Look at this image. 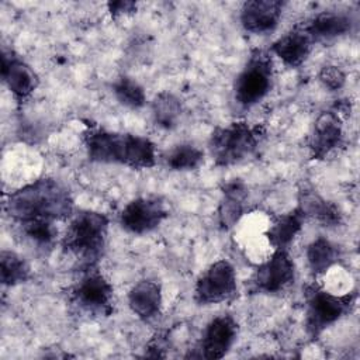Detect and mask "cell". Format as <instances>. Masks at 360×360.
<instances>
[{
	"label": "cell",
	"mask_w": 360,
	"mask_h": 360,
	"mask_svg": "<svg viewBox=\"0 0 360 360\" xmlns=\"http://www.w3.org/2000/svg\"><path fill=\"white\" fill-rule=\"evenodd\" d=\"M4 212L18 228L55 225L73 215V197L56 179L41 177L10 193L4 200Z\"/></svg>",
	"instance_id": "1"
},
{
	"label": "cell",
	"mask_w": 360,
	"mask_h": 360,
	"mask_svg": "<svg viewBox=\"0 0 360 360\" xmlns=\"http://www.w3.org/2000/svg\"><path fill=\"white\" fill-rule=\"evenodd\" d=\"M82 141L90 162L121 165L134 170L150 169L156 165V145L138 134L87 128Z\"/></svg>",
	"instance_id": "2"
},
{
	"label": "cell",
	"mask_w": 360,
	"mask_h": 360,
	"mask_svg": "<svg viewBox=\"0 0 360 360\" xmlns=\"http://www.w3.org/2000/svg\"><path fill=\"white\" fill-rule=\"evenodd\" d=\"M110 219L105 214L93 210H80L69 218L60 239L65 253L76 259L79 270L97 267L105 252Z\"/></svg>",
	"instance_id": "3"
},
{
	"label": "cell",
	"mask_w": 360,
	"mask_h": 360,
	"mask_svg": "<svg viewBox=\"0 0 360 360\" xmlns=\"http://www.w3.org/2000/svg\"><path fill=\"white\" fill-rule=\"evenodd\" d=\"M266 135L263 125L232 121L218 125L210 135L208 150L217 167H229L252 156Z\"/></svg>",
	"instance_id": "4"
},
{
	"label": "cell",
	"mask_w": 360,
	"mask_h": 360,
	"mask_svg": "<svg viewBox=\"0 0 360 360\" xmlns=\"http://www.w3.org/2000/svg\"><path fill=\"white\" fill-rule=\"evenodd\" d=\"M305 330L309 338L316 339L325 329L335 325L354 308L357 292L333 294L319 284L312 283L305 287Z\"/></svg>",
	"instance_id": "5"
},
{
	"label": "cell",
	"mask_w": 360,
	"mask_h": 360,
	"mask_svg": "<svg viewBox=\"0 0 360 360\" xmlns=\"http://www.w3.org/2000/svg\"><path fill=\"white\" fill-rule=\"evenodd\" d=\"M273 84L274 68L271 53L255 48L233 80V100L239 107L250 108L271 91Z\"/></svg>",
	"instance_id": "6"
},
{
	"label": "cell",
	"mask_w": 360,
	"mask_h": 360,
	"mask_svg": "<svg viewBox=\"0 0 360 360\" xmlns=\"http://www.w3.org/2000/svg\"><path fill=\"white\" fill-rule=\"evenodd\" d=\"M80 277L70 288V301L93 316H110L114 312V287L97 269L79 270Z\"/></svg>",
	"instance_id": "7"
},
{
	"label": "cell",
	"mask_w": 360,
	"mask_h": 360,
	"mask_svg": "<svg viewBox=\"0 0 360 360\" xmlns=\"http://www.w3.org/2000/svg\"><path fill=\"white\" fill-rule=\"evenodd\" d=\"M235 267L226 259L211 263L194 284V301L198 305H215L229 301L238 291Z\"/></svg>",
	"instance_id": "8"
},
{
	"label": "cell",
	"mask_w": 360,
	"mask_h": 360,
	"mask_svg": "<svg viewBox=\"0 0 360 360\" xmlns=\"http://www.w3.org/2000/svg\"><path fill=\"white\" fill-rule=\"evenodd\" d=\"M295 274V263L288 249H274L271 256L255 269L250 287L259 294H280L294 283Z\"/></svg>",
	"instance_id": "9"
},
{
	"label": "cell",
	"mask_w": 360,
	"mask_h": 360,
	"mask_svg": "<svg viewBox=\"0 0 360 360\" xmlns=\"http://www.w3.org/2000/svg\"><path fill=\"white\" fill-rule=\"evenodd\" d=\"M165 201L158 195H142L131 200L120 212V225L132 235H146L158 229L167 218Z\"/></svg>",
	"instance_id": "10"
},
{
	"label": "cell",
	"mask_w": 360,
	"mask_h": 360,
	"mask_svg": "<svg viewBox=\"0 0 360 360\" xmlns=\"http://www.w3.org/2000/svg\"><path fill=\"white\" fill-rule=\"evenodd\" d=\"M238 322L232 315L222 314L212 318L204 328L193 353L186 357L218 360L225 357L236 342Z\"/></svg>",
	"instance_id": "11"
},
{
	"label": "cell",
	"mask_w": 360,
	"mask_h": 360,
	"mask_svg": "<svg viewBox=\"0 0 360 360\" xmlns=\"http://www.w3.org/2000/svg\"><path fill=\"white\" fill-rule=\"evenodd\" d=\"M342 111H346L345 107L336 104V108L321 112L315 120L308 141L309 156L312 160H323L343 145L345 134Z\"/></svg>",
	"instance_id": "12"
},
{
	"label": "cell",
	"mask_w": 360,
	"mask_h": 360,
	"mask_svg": "<svg viewBox=\"0 0 360 360\" xmlns=\"http://www.w3.org/2000/svg\"><path fill=\"white\" fill-rule=\"evenodd\" d=\"M1 80L18 104L27 101L39 84V77L31 65L6 46L1 49Z\"/></svg>",
	"instance_id": "13"
},
{
	"label": "cell",
	"mask_w": 360,
	"mask_h": 360,
	"mask_svg": "<svg viewBox=\"0 0 360 360\" xmlns=\"http://www.w3.org/2000/svg\"><path fill=\"white\" fill-rule=\"evenodd\" d=\"M297 25L309 37L315 45L347 35L354 27V20L347 11L325 10L311 15Z\"/></svg>",
	"instance_id": "14"
},
{
	"label": "cell",
	"mask_w": 360,
	"mask_h": 360,
	"mask_svg": "<svg viewBox=\"0 0 360 360\" xmlns=\"http://www.w3.org/2000/svg\"><path fill=\"white\" fill-rule=\"evenodd\" d=\"M283 0H249L239 11V21L246 32L263 35L276 30L283 15Z\"/></svg>",
	"instance_id": "15"
},
{
	"label": "cell",
	"mask_w": 360,
	"mask_h": 360,
	"mask_svg": "<svg viewBox=\"0 0 360 360\" xmlns=\"http://www.w3.org/2000/svg\"><path fill=\"white\" fill-rule=\"evenodd\" d=\"M248 202V187L240 179H232L221 187L217 222L222 231L232 229L243 217Z\"/></svg>",
	"instance_id": "16"
},
{
	"label": "cell",
	"mask_w": 360,
	"mask_h": 360,
	"mask_svg": "<svg viewBox=\"0 0 360 360\" xmlns=\"http://www.w3.org/2000/svg\"><path fill=\"white\" fill-rule=\"evenodd\" d=\"M297 208L302 212L305 219H314L322 226L333 228L343 222V214L339 207L323 198L316 190L311 187H301L298 190V204Z\"/></svg>",
	"instance_id": "17"
},
{
	"label": "cell",
	"mask_w": 360,
	"mask_h": 360,
	"mask_svg": "<svg viewBox=\"0 0 360 360\" xmlns=\"http://www.w3.org/2000/svg\"><path fill=\"white\" fill-rule=\"evenodd\" d=\"M162 287L153 280H139L128 291V307L141 321L149 322L158 318L162 312Z\"/></svg>",
	"instance_id": "18"
},
{
	"label": "cell",
	"mask_w": 360,
	"mask_h": 360,
	"mask_svg": "<svg viewBox=\"0 0 360 360\" xmlns=\"http://www.w3.org/2000/svg\"><path fill=\"white\" fill-rule=\"evenodd\" d=\"M312 41L309 37L295 25L291 31L277 38L269 48V52L276 55L285 66L300 68L311 55Z\"/></svg>",
	"instance_id": "19"
},
{
	"label": "cell",
	"mask_w": 360,
	"mask_h": 360,
	"mask_svg": "<svg viewBox=\"0 0 360 360\" xmlns=\"http://www.w3.org/2000/svg\"><path fill=\"white\" fill-rule=\"evenodd\" d=\"M305 222V217L302 212L295 207L288 212L278 215L269 229L266 231L264 236L269 240V245L273 249H288L297 235L301 232Z\"/></svg>",
	"instance_id": "20"
},
{
	"label": "cell",
	"mask_w": 360,
	"mask_h": 360,
	"mask_svg": "<svg viewBox=\"0 0 360 360\" xmlns=\"http://www.w3.org/2000/svg\"><path fill=\"white\" fill-rule=\"evenodd\" d=\"M305 259L312 277L316 278L339 262L340 252L332 240L325 236H318L308 243L305 249Z\"/></svg>",
	"instance_id": "21"
},
{
	"label": "cell",
	"mask_w": 360,
	"mask_h": 360,
	"mask_svg": "<svg viewBox=\"0 0 360 360\" xmlns=\"http://www.w3.org/2000/svg\"><path fill=\"white\" fill-rule=\"evenodd\" d=\"M181 103L177 96L170 91L158 93L150 103V114L155 125L162 129H173L181 117Z\"/></svg>",
	"instance_id": "22"
},
{
	"label": "cell",
	"mask_w": 360,
	"mask_h": 360,
	"mask_svg": "<svg viewBox=\"0 0 360 360\" xmlns=\"http://www.w3.org/2000/svg\"><path fill=\"white\" fill-rule=\"evenodd\" d=\"M31 269L27 260L13 250H1L0 253V281L4 287H15L28 281Z\"/></svg>",
	"instance_id": "23"
},
{
	"label": "cell",
	"mask_w": 360,
	"mask_h": 360,
	"mask_svg": "<svg viewBox=\"0 0 360 360\" xmlns=\"http://www.w3.org/2000/svg\"><path fill=\"white\" fill-rule=\"evenodd\" d=\"M204 162V152L193 143H179L165 156V163L174 172H190L198 169Z\"/></svg>",
	"instance_id": "24"
},
{
	"label": "cell",
	"mask_w": 360,
	"mask_h": 360,
	"mask_svg": "<svg viewBox=\"0 0 360 360\" xmlns=\"http://www.w3.org/2000/svg\"><path fill=\"white\" fill-rule=\"evenodd\" d=\"M112 94L120 104L131 110H139L146 104V93L142 84L125 75L114 80Z\"/></svg>",
	"instance_id": "25"
},
{
	"label": "cell",
	"mask_w": 360,
	"mask_h": 360,
	"mask_svg": "<svg viewBox=\"0 0 360 360\" xmlns=\"http://www.w3.org/2000/svg\"><path fill=\"white\" fill-rule=\"evenodd\" d=\"M318 80L329 91H338L346 84V73L336 65H325L318 72Z\"/></svg>",
	"instance_id": "26"
},
{
	"label": "cell",
	"mask_w": 360,
	"mask_h": 360,
	"mask_svg": "<svg viewBox=\"0 0 360 360\" xmlns=\"http://www.w3.org/2000/svg\"><path fill=\"white\" fill-rule=\"evenodd\" d=\"M108 11L112 18H118L121 15L131 14L136 10V3L135 1H128V0H120V1H110L107 3Z\"/></svg>",
	"instance_id": "27"
}]
</instances>
